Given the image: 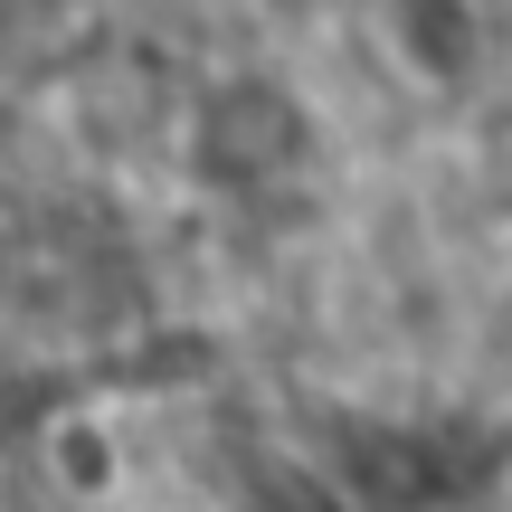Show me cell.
I'll list each match as a JSON object with an SVG mask.
<instances>
[{"label":"cell","mask_w":512,"mask_h":512,"mask_svg":"<svg viewBox=\"0 0 512 512\" xmlns=\"http://www.w3.org/2000/svg\"><path fill=\"white\" fill-rule=\"evenodd\" d=\"M313 114L285 76H219L190 114V171L209 190H266L285 171H304Z\"/></svg>","instance_id":"6da1fadb"},{"label":"cell","mask_w":512,"mask_h":512,"mask_svg":"<svg viewBox=\"0 0 512 512\" xmlns=\"http://www.w3.org/2000/svg\"><path fill=\"white\" fill-rule=\"evenodd\" d=\"M389 57H399L418 86H465L484 67V19L475 0H389Z\"/></svg>","instance_id":"7a4b0ae2"},{"label":"cell","mask_w":512,"mask_h":512,"mask_svg":"<svg viewBox=\"0 0 512 512\" xmlns=\"http://www.w3.org/2000/svg\"><path fill=\"white\" fill-rule=\"evenodd\" d=\"M48 456H57V484H67V494H105L114 484V437L95 418H67L48 437Z\"/></svg>","instance_id":"3957f363"}]
</instances>
